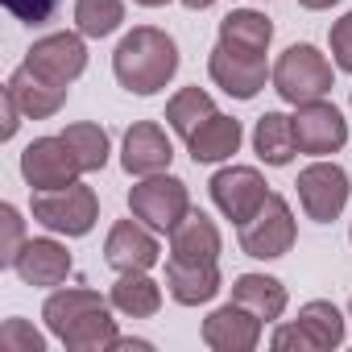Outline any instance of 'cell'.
I'll return each instance as SVG.
<instances>
[{
	"instance_id": "cell-1",
	"label": "cell",
	"mask_w": 352,
	"mask_h": 352,
	"mask_svg": "<svg viewBox=\"0 0 352 352\" xmlns=\"http://www.w3.org/2000/svg\"><path fill=\"white\" fill-rule=\"evenodd\" d=\"M179 42L157 25H133L112 50V75L129 96H157L179 75Z\"/></svg>"
},
{
	"instance_id": "cell-2",
	"label": "cell",
	"mask_w": 352,
	"mask_h": 352,
	"mask_svg": "<svg viewBox=\"0 0 352 352\" xmlns=\"http://www.w3.org/2000/svg\"><path fill=\"white\" fill-rule=\"evenodd\" d=\"M270 87H274L290 108L311 104V100H327L331 87H336V63H331L319 46L294 42V46H286V50L278 54L274 75H270Z\"/></svg>"
},
{
	"instance_id": "cell-3",
	"label": "cell",
	"mask_w": 352,
	"mask_h": 352,
	"mask_svg": "<svg viewBox=\"0 0 352 352\" xmlns=\"http://www.w3.org/2000/svg\"><path fill=\"white\" fill-rule=\"evenodd\" d=\"M30 212H34V224H42L46 232L79 241L100 224V195L79 179L71 187H58V191H34Z\"/></svg>"
},
{
	"instance_id": "cell-4",
	"label": "cell",
	"mask_w": 352,
	"mask_h": 352,
	"mask_svg": "<svg viewBox=\"0 0 352 352\" xmlns=\"http://www.w3.org/2000/svg\"><path fill=\"white\" fill-rule=\"evenodd\" d=\"M294 241H298V220H294L290 199H282L278 191H270L261 212L236 228V245L253 261H278L294 249Z\"/></svg>"
},
{
	"instance_id": "cell-5",
	"label": "cell",
	"mask_w": 352,
	"mask_h": 352,
	"mask_svg": "<svg viewBox=\"0 0 352 352\" xmlns=\"http://www.w3.org/2000/svg\"><path fill=\"white\" fill-rule=\"evenodd\" d=\"M294 191H298V208H302L307 220L331 224V220L344 216L348 195H352V183H348V170L336 157H315L311 166L298 170Z\"/></svg>"
},
{
	"instance_id": "cell-6",
	"label": "cell",
	"mask_w": 352,
	"mask_h": 352,
	"mask_svg": "<svg viewBox=\"0 0 352 352\" xmlns=\"http://www.w3.org/2000/svg\"><path fill=\"white\" fill-rule=\"evenodd\" d=\"M129 212H133L141 224H149L153 232L166 236L174 224L191 212V191H187V183L179 179V174L162 170V174L137 179V183L129 187Z\"/></svg>"
},
{
	"instance_id": "cell-7",
	"label": "cell",
	"mask_w": 352,
	"mask_h": 352,
	"mask_svg": "<svg viewBox=\"0 0 352 352\" xmlns=\"http://www.w3.org/2000/svg\"><path fill=\"white\" fill-rule=\"evenodd\" d=\"M212 204L224 220H232L236 228L245 220H253L261 212V204L270 199V183H265V174L257 166H241V162H224L216 174H212Z\"/></svg>"
},
{
	"instance_id": "cell-8",
	"label": "cell",
	"mask_w": 352,
	"mask_h": 352,
	"mask_svg": "<svg viewBox=\"0 0 352 352\" xmlns=\"http://www.w3.org/2000/svg\"><path fill=\"white\" fill-rule=\"evenodd\" d=\"M21 179L30 191H58V187H71L83 179V166L75 157V149L58 137H34L25 149H21Z\"/></svg>"
},
{
	"instance_id": "cell-9",
	"label": "cell",
	"mask_w": 352,
	"mask_h": 352,
	"mask_svg": "<svg viewBox=\"0 0 352 352\" xmlns=\"http://www.w3.org/2000/svg\"><path fill=\"white\" fill-rule=\"evenodd\" d=\"M25 67H30L34 75H42L46 83L71 87V83L87 71V38H83L79 30L46 34V38H38V42L25 50Z\"/></svg>"
},
{
	"instance_id": "cell-10",
	"label": "cell",
	"mask_w": 352,
	"mask_h": 352,
	"mask_svg": "<svg viewBox=\"0 0 352 352\" xmlns=\"http://www.w3.org/2000/svg\"><path fill=\"white\" fill-rule=\"evenodd\" d=\"M9 270H13L25 286H34V290H54V286H63V282L71 278L75 257H71V249H67V236L46 232V236H30V241L17 249V257H13Z\"/></svg>"
},
{
	"instance_id": "cell-11",
	"label": "cell",
	"mask_w": 352,
	"mask_h": 352,
	"mask_svg": "<svg viewBox=\"0 0 352 352\" xmlns=\"http://www.w3.org/2000/svg\"><path fill=\"white\" fill-rule=\"evenodd\" d=\"M294 137H298V153L307 157H336L348 145V116L331 104V100H311L294 108Z\"/></svg>"
},
{
	"instance_id": "cell-12",
	"label": "cell",
	"mask_w": 352,
	"mask_h": 352,
	"mask_svg": "<svg viewBox=\"0 0 352 352\" xmlns=\"http://www.w3.org/2000/svg\"><path fill=\"white\" fill-rule=\"evenodd\" d=\"M104 261L116 274H133V270H153L162 261V232H153L149 224H141L137 216L116 220L104 236Z\"/></svg>"
},
{
	"instance_id": "cell-13",
	"label": "cell",
	"mask_w": 352,
	"mask_h": 352,
	"mask_svg": "<svg viewBox=\"0 0 352 352\" xmlns=\"http://www.w3.org/2000/svg\"><path fill=\"white\" fill-rule=\"evenodd\" d=\"M174 141L157 120H133L120 137V170L129 179H149V174L170 170Z\"/></svg>"
},
{
	"instance_id": "cell-14",
	"label": "cell",
	"mask_w": 352,
	"mask_h": 352,
	"mask_svg": "<svg viewBox=\"0 0 352 352\" xmlns=\"http://www.w3.org/2000/svg\"><path fill=\"white\" fill-rule=\"evenodd\" d=\"M261 336H265V323L249 311V307H241V302H224V307H216V311H208V319H204V327H199V340L212 348V352H253L257 344H261Z\"/></svg>"
},
{
	"instance_id": "cell-15",
	"label": "cell",
	"mask_w": 352,
	"mask_h": 352,
	"mask_svg": "<svg viewBox=\"0 0 352 352\" xmlns=\"http://www.w3.org/2000/svg\"><path fill=\"white\" fill-rule=\"evenodd\" d=\"M208 75H212V83L224 96H232V100H257L270 87L274 67H270V58H241V54H232L224 46H212Z\"/></svg>"
},
{
	"instance_id": "cell-16",
	"label": "cell",
	"mask_w": 352,
	"mask_h": 352,
	"mask_svg": "<svg viewBox=\"0 0 352 352\" xmlns=\"http://www.w3.org/2000/svg\"><path fill=\"white\" fill-rule=\"evenodd\" d=\"M224 290L220 261H174L166 257V294L179 307H208Z\"/></svg>"
},
{
	"instance_id": "cell-17",
	"label": "cell",
	"mask_w": 352,
	"mask_h": 352,
	"mask_svg": "<svg viewBox=\"0 0 352 352\" xmlns=\"http://www.w3.org/2000/svg\"><path fill=\"white\" fill-rule=\"evenodd\" d=\"M166 245H170V257L174 261H220L224 232H220V224L208 212L191 208L179 224L166 232Z\"/></svg>"
},
{
	"instance_id": "cell-18",
	"label": "cell",
	"mask_w": 352,
	"mask_h": 352,
	"mask_svg": "<svg viewBox=\"0 0 352 352\" xmlns=\"http://www.w3.org/2000/svg\"><path fill=\"white\" fill-rule=\"evenodd\" d=\"M241 141H245V124L228 112H212L187 137V153H191L195 166H224L241 153Z\"/></svg>"
},
{
	"instance_id": "cell-19",
	"label": "cell",
	"mask_w": 352,
	"mask_h": 352,
	"mask_svg": "<svg viewBox=\"0 0 352 352\" xmlns=\"http://www.w3.org/2000/svg\"><path fill=\"white\" fill-rule=\"evenodd\" d=\"M216 46H224V50H232L241 58H270L274 21L261 9H232L216 30Z\"/></svg>"
},
{
	"instance_id": "cell-20",
	"label": "cell",
	"mask_w": 352,
	"mask_h": 352,
	"mask_svg": "<svg viewBox=\"0 0 352 352\" xmlns=\"http://www.w3.org/2000/svg\"><path fill=\"white\" fill-rule=\"evenodd\" d=\"M5 87L17 96V104H21L25 120H50V116H58V112H63V104H67V96H71V87L46 83V79H42V75H34L25 63L5 79Z\"/></svg>"
},
{
	"instance_id": "cell-21",
	"label": "cell",
	"mask_w": 352,
	"mask_h": 352,
	"mask_svg": "<svg viewBox=\"0 0 352 352\" xmlns=\"http://www.w3.org/2000/svg\"><path fill=\"white\" fill-rule=\"evenodd\" d=\"M108 302L116 315L124 319H153L162 311V282L149 270H133V274H116Z\"/></svg>"
},
{
	"instance_id": "cell-22",
	"label": "cell",
	"mask_w": 352,
	"mask_h": 352,
	"mask_svg": "<svg viewBox=\"0 0 352 352\" xmlns=\"http://www.w3.org/2000/svg\"><path fill=\"white\" fill-rule=\"evenodd\" d=\"M232 302L249 307L261 323H278L290 307V294H286V282L274 274H236L232 278Z\"/></svg>"
},
{
	"instance_id": "cell-23",
	"label": "cell",
	"mask_w": 352,
	"mask_h": 352,
	"mask_svg": "<svg viewBox=\"0 0 352 352\" xmlns=\"http://www.w3.org/2000/svg\"><path fill=\"white\" fill-rule=\"evenodd\" d=\"M249 141H253L257 162H265V166H274V170H282V166H290V162L298 157L294 120H290L286 112H265V116H257Z\"/></svg>"
},
{
	"instance_id": "cell-24",
	"label": "cell",
	"mask_w": 352,
	"mask_h": 352,
	"mask_svg": "<svg viewBox=\"0 0 352 352\" xmlns=\"http://www.w3.org/2000/svg\"><path fill=\"white\" fill-rule=\"evenodd\" d=\"M96 307H108V298H104L100 290H91V286H54V290L46 294V302H42V323H46V331L58 340L79 315H87V311H96Z\"/></svg>"
},
{
	"instance_id": "cell-25",
	"label": "cell",
	"mask_w": 352,
	"mask_h": 352,
	"mask_svg": "<svg viewBox=\"0 0 352 352\" xmlns=\"http://www.w3.org/2000/svg\"><path fill=\"white\" fill-rule=\"evenodd\" d=\"M116 336H120V327H116V311H112V302H108V307H96V311L79 315V319L58 336V344H63L67 352H112Z\"/></svg>"
},
{
	"instance_id": "cell-26",
	"label": "cell",
	"mask_w": 352,
	"mask_h": 352,
	"mask_svg": "<svg viewBox=\"0 0 352 352\" xmlns=\"http://www.w3.org/2000/svg\"><path fill=\"white\" fill-rule=\"evenodd\" d=\"M294 319H298V327L311 336L315 352H331V348H340V344L348 340V319H344V311H340L331 298H311V302H302Z\"/></svg>"
},
{
	"instance_id": "cell-27",
	"label": "cell",
	"mask_w": 352,
	"mask_h": 352,
	"mask_svg": "<svg viewBox=\"0 0 352 352\" xmlns=\"http://www.w3.org/2000/svg\"><path fill=\"white\" fill-rule=\"evenodd\" d=\"M212 112H220L216 108V100L195 83V87H179L170 100H166V124H170V133H179L183 141L212 116Z\"/></svg>"
},
{
	"instance_id": "cell-28",
	"label": "cell",
	"mask_w": 352,
	"mask_h": 352,
	"mask_svg": "<svg viewBox=\"0 0 352 352\" xmlns=\"http://www.w3.org/2000/svg\"><path fill=\"white\" fill-rule=\"evenodd\" d=\"M63 141L75 149L83 174L104 170L108 157H112V137H108V129L96 124V120H75V124H67V129H63Z\"/></svg>"
},
{
	"instance_id": "cell-29",
	"label": "cell",
	"mask_w": 352,
	"mask_h": 352,
	"mask_svg": "<svg viewBox=\"0 0 352 352\" xmlns=\"http://www.w3.org/2000/svg\"><path fill=\"white\" fill-rule=\"evenodd\" d=\"M75 30L91 42L112 38L124 25V0H75Z\"/></svg>"
},
{
	"instance_id": "cell-30",
	"label": "cell",
	"mask_w": 352,
	"mask_h": 352,
	"mask_svg": "<svg viewBox=\"0 0 352 352\" xmlns=\"http://www.w3.org/2000/svg\"><path fill=\"white\" fill-rule=\"evenodd\" d=\"M0 348L5 352H46V336L30 319L9 315L5 323H0Z\"/></svg>"
},
{
	"instance_id": "cell-31",
	"label": "cell",
	"mask_w": 352,
	"mask_h": 352,
	"mask_svg": "<svg viewBox=\"0 0 352 352\" xmlns=\"http://www.w3.org/2000/svg\"><path fill=\"white\" fill-rule=\"evenodd\" d=\"M25 220H21V208L17 204H0V265H13L17 249L25 245Z\"/></svg>"
},
{
	"instance_id": "cell-32",
	"label": "cell",
	"mask_w": 352,
	"mask_h": 352,
	"mask_svg": "<svg viewBox=\"0 0 352 352\" xmlns=\"http://www.w3.org/2000/svg\"><path fill=\"white\" fill-rule=\"evenodd\" d=\"M327 50H331L336 71L352 75V9H348L340 21H331V30H327Z\"/></svg>"
},
{
	"instance_id": "cell-33",
	"label": "cell",
	"mask_w": 352,
	"mask_h": 352,
	"mask_svg": "<svg viewBox=\"0 0 352 352\" xmlns=\"http://www.w3.org/2000/svg\"><path fill=\"white\" fill-rule=\"evenodd\" d=\"M9 9V17H17L21 25H46L58 13V0H0Z\"/></svg>"
},
{
	"instance_id": "cell-34",
	"label": "cell",
	"mask_w": 352,
	"mask_h": 352,
	"mask_svg": "<svg viewBox=\"0 0 352 352\" xmlns=\"http://www.w3.org/2000/svg\"><path fill=\"white\" fill-rule=\"evenodd\" d=\"M0 116H5V124H0V141H13L21 120H25V112H21V104H17V96L9 87H0Z\"/></svg>"
},
{
	"instance_id": "cell-35",
	"label": "cell",
	"mask_w": 352,
	"mask_h": 352,
	"mask_svg": "<svg viewBox=\"0 0 352 352\" xmlns=\"http://www.w3.org/2000/svg\"><path fill=\"white\" fill-rule=\"evenodd\" d=\"M129 348H137V352H149V348H153V340H137V336H116L112 352H129Z\"/></svg>"
},
{
	"instance_id": "cell-36",
	"label": "cell",
	"mask_w": 352,
	"mask_h": 352,
	"mask_svg": "<svg viewBox=\"0 0 352 352\" xmlns=\"http://www.w3.org/2000/svg\"><path fill=\"white\" fill-rule=\"evenodd\" d=\"M336 5H344V0H298V9H307V13H327Z\"/></svg>"
},
{
	"instance_id": "cell-37",
	"label": "cell",
	"mask_w": 352,
	"mask_h": 352,
	"mask_svg": "<svg viewBox=\"0 0 352 352\" xmlns=\"http://www.w3.org/2000/svg\"><path fill=\"white\" fill-rule=\"evenodd\" d=\"M179 5H183V9H191V13H204V9H212V5H216V0H179Z\"/></svg>"
},
{
	"instance_id": "cell-38",
	"label": "cell",
	"mask_w": 352,
	"mask_h": 352,
	"mask_svg": "<svg viewBox=\"0 0 352 352\" xmlns=\"http://www.w3.org/2000/svg\"><path fill=\"white\" fill-rule=\"evenodd\" d=\"M133 5H141V9H166L170 0H133Z\"/></svg>"
},
{
	"instance_id": "cell-39",
	"label": "cell",
	"mask_w": 352,
	"mask_h": 352,
	"mask_svg": "<svg viewBox=\"0 0 352 352\" xmlns=\"http://www.w3.org/2000/svg\"><path fill=\"white\" fill-rule=\"evenodd\" d=\"M348 319H352V298H348Z\"/></svg>"
},
{
	"instance_id": "cell-40",
	"label": "cell",
	"mask_w": 352,
	"mask_h": 352,
	"mask_svg": "<svg viewBox=\"0 0 352 352\" xmlns=\"http://www.w3.org/2000/svg\"><path fill=\"white\" fill-rule=\"evenodd\" d=\"M348 241H352V224H348Z\"/></svg>"
},
{
	"instance_id": "cell-41",
	"label": "cell",
	"mask_w": 352,
	"mask_h": 352,
	"mask_svg": "<svg viewBox=\"0 0 352 352\" xmlns=\"http://www.w3.org/2000/svg\"><path fill=\"white\" fill-rule=\"evenodd\" d=\"M348 108H352V96H348Z\"/></svg>"
}]
</instances>
